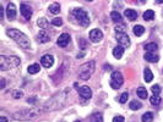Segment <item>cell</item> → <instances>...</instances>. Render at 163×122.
<instances>
[{
    "mask_svg": "<svg viewBox=\"0 0 163 122\" xmlns=\"http://www.w3.org/2000/svg\"><path fill=\"white\" fill-rule=\"evenodd\" d=\"M136 93H137V95H139L141 99H146V98H147V91L143 87H139L137 91H136Z\"/></svg>",
    "mask_w": 163,
    "mask_h": 122,
    "instance_id": "obj_27",
    "label": "cell"
},
{
    "mask_svg": "<svg viewBox=\"0 0 163 122\" xmlns=\"http://www.w3.org/2000/svg\"><path fill=\"white\" fill-rule=\"evenodd\" d=\"M117 40L120 44V46H123V48H128L130 45V38L128 34H118Z\"/></svg>",
    "mask_w": 163,
    "mask_h": 122,
    "instance_id": "obj_12",
    "label": "cell"
},
{
    "mask_svg": "<svg viewBox=\"0 0 163 122\" xmlns=\"http://www.w3.org/2000/svg\"><path fill=\"white\" fill-rule=\"evenodd\" d=\"M124 15L129 21H135L137 19V12L135 10H131V9H126L124 11Z\"/></svg>",
    "mask_w": 163,
    "mask_h": 122,
    "instance_id": "obj_15",
    "label": "cell"
},
{
    "mask_svg": "<svg viewBox=\"0 0 163 122\" xmlns=\"http://www.w3.org/2000/svg\"><path fill=\"white\" fill-rule=\"evenodd\" d=\"M153 120V114L152 112H145L141 117V121L142 122H152Z\"/></svg>",
    "mask_w": 163,
    "mask_h": 122,
    "instance_id": "obj_28",
    "label": "cell"
},
{
    "mask_svg": "<svg viewBox=\"0 0 163 122\" xmlns=\"http://www.w3.org/2000/svg\"><path fill=\"white\" fill-rule=\"evenodd\" d=\"M143 19L146 20V21H152V20L155 19V11H152V10L145 11V13H143Z\"/></svg>",
    "mask_w": 163,
    "mask_h": 122,
    "instance_id": "obj_25",
    "label": "cell"
},
{
    "mask_svg": "<svg viewBox=\"0 0 163 122\" xmlns=\"http://www.w3.org/2000/svg\"><path fill=\"white\" fill-rule=\"evenodd\" d=\"M111 19H112V21H113V22H115V23H121L123 17L120 16V13H119V12H117V11H112V12H111Z\"/></svg>",
    "mask_w": 163,
    "mask_h": 122,
    "instance_id": "obj_19",
    "label": "cell"
},
{
    "mask_svg": "<svg viewBox=\"0 0 163 122\" xmlns=\"http://www.w3.org/2000/svg\"><path fill=\"white\" fill-rule=\"evenodd\" d=\"M128 98H129V94L128 93H123L121 95H120V98H119V103H121V104H124V103H126L128 101Z\"/></svg>",
    "mask_w": 163,
    "mask_h": 122,
    "instance_id": "obj_35",
    "label": "cell"
},
{
    "mask_svg": "<svg viewBox=\"0 0 163 122\" xmlns=\"http://www.w3.org/2000/svg\"><path fill=\"white\" fill-rule=\"evenodd\" d=\"M75 122H81V121H75Z\"/></svg>",
    "mask_w": 163,
    "mask_h": 122,
    "instance_id": "obj_42",
    "label": "cell"
},
{
    "mask_svg": "<svg viewBox=\"0 0 163 122\" xmlns=\"http://www.w3.org/2000/svg\"><path fill=\"white\" fill-rule=\"evenodd\" d=\"M123 54H124V48L123 46H115L114 49H113V56L115 58V59H121V56H123Z\"/></svg>",
    "mask_w": 163,
    "mask_h": 122,
    "instance_id": "obj_16",
    "label": "cell"
},
{
    "mask_svg": "<svg viewBox=\"0 0 163 122\" xmlns=\"http://www.w3.org/2000/svg\"><path fill=\"white\" fill-rule=\"evenodd\" d=\"M70 40H71V38H70V36L67 33H63L61 36L58 38V40H57V44L60 46V48H65L69 43H70Z\"/></svg>",
    "mask_w": 163,
    "mask_h": 122,
    "instance_id": "obj_13",
    "label": "cell"
},
{
    "mask_svg": "<svg viewBox=\"0 0 163 122\" xmlns=\"http://www.w3.org/2000/svg\"><path fill=\"white\" fill-rule=\"evenodd\" d=\"M77 91H79V94L82 99H91L92 98V91L88 85H82Z\"/></svg>",
    "mask_w": 163,
    "mask_h": 122,
    "instance_id": "obj_8",
    "label": "cell"
},
{
    "mask_svg": "<svg viewBox=\"0 0 163 122\" xmlns=\"http://www.w3.org/2000/svg\"><path fill=\"white\" fill-rule=\"evenodd\" d=\"M49 11H50L52 13H54V15L59 13V12H60V5H59L58 3H54V4H52V5L49 6Z\"/></svg>",
    "mask_w": 163,
    "mask_h": 122,
    "instance_id": "obj_26",
    "label": "cell"
},
{
    "mask_svg": "<svg viewBox=\"0 0 163 122\" xmlns=\"http://www.w3.org/2000/svg\"><path fill=\"white\" fill-rule=\"evenodd\" d=\"M150 101H151L152 105H158V104L161 103V97L159 95H152L150 98Z\"/></svg>",
    "mask_w": 163,
    "mask_h": 122,
    "instance_id": "obj_31",
    "label": "cell"
},
{
    "mask_svg": "<svg viewBox=\"0 0 163 122\" xmlns=\"http://www.w3.org/2000/svg\"><path fill=\"white\" fill-rule=\"evenodd\" d=\"M69 89H65L63 92H60L59 94H55L53 98H50L43 106V110L44 111H55V110H59L61 109L67 100V94H69Z\"/></svg>",
    "mask_w": 163,
    "mask_h": 122,
    "instance_id": "obj_1",
    "label": "cell"
},
{
    "mask_svg": "<svg viewBox=\"0 0 163 122\" xmlns=\"http://www.w3.org/2000/svg\"><path fill=\"white\" fill-rule=\"evenodd\" d=\"M6 16H8V19L10 21L15 20V17H16V7L12 3H9L8 6H6Z\"/></svg>",
    "mask_w": 163,
    "mask_h": 122,
    "instance_id": "obj_14",
    "label": "cell"
},
{
    "mask_svg": "<svg viewBox=\"0 0 163 122\" xmlns=\"http://www.w3.org/2000/svg\"><path fill=\"white\" fill-rule=\"evenodd\" d=\"M72 16L75 17V20L79 22V25H81L82 27H87L89 25V17L88 13L82 10L81 7H76L72 10Z\"/></svg>",
    "mask_w": 163,
    "mask_h": 122,
    "instance_id": "obj_6",
    "label": "cell"
},
{
    "mask_svg": "<svg viewBox=\"0 0 163 122\" xmlns=\"http://www.w3.org/2000/svg\"><path fill=\"white\" fill-rule=\"evenodd\" d=\"M158 55H156L155 53H146L145 54V60L149 62H157L158 61Z\"/></svg>",
    "mask_w": 163,
    "mask_h": 122,
    "instance_id": "obj_17",
    "label": "cell"
},
{
    "mask_svg": "<svg viewBox=\"0 0 163 122\" xmlns=\"http://www.w3.org/2000/svg\"><path fill=\"white\" fill-rule=\"evenodd\" d=\"M0 122H8V120H6V117H4V116H2V117H0Z\"/></svg>",
    "mask_w": 163,
    "mask_h": 122,
    "instance_id": "obj_40",
    "label": "cell"
},
{
    "mask_svg": "<svg viewBox=\"0 0 163 122\" xmlns=\"http://www.w3.org/2000/svg\"><path fill=\"white\" fill-rule=\"evenodd\" d=\"M22 95H24V93L21 91H14L12 92V98L14 99H20V98H22Z\"/></svg>",
    "mask_w": 163,
    "mask_h": 122,
    "instance_id": "obj_36",
    "label": "cell"
},
{
    "mask_svg": "<svg viewBox=\"0 0 163 122\" xmlns=\"http://www.w3.org/2000/svg\"><path fill=\"white\" fill-rule=\"evenodd\" d=\"M37 23H38V26L41 28H47L48 27V21H47V19H44V17H41Z\"/></svg>",
    "mask_w": 163,
    "mask_h": 122,
    "instance_id": "obj_32",
    "label": "cell"
},
{
    "mask_svg": "<svg viewBox=\"0 0 163 122\" xmlns=\"http://www.w3.org/2000/svg\"><path fill=\"white\" fill-rule=\"evenodd\" d=\"M0 19H3V6L0 5Z\"/></svg>",
    "mask_w": 163,
    "mask_h": 122,
    "instance_id": "obj_41",
    "label": "cell"
},
{
    "mask_svg": "<svg viewBox=\"0 0 163 122\" xmlns=\"http://www.w3.org/2000/svg\"><path fill=\"white\" fill-rule=\"evenodd\" d=\"M129 108H130L131 110H140V109L142 108V104L139 103V101H136V100H133V101H130V104H129Z\"/></svg>",
    "mask_w": 163,
    "mask_h": 122,
    "instance_id": "obj_29",
    "label": "cell"
},
{
    "mask_svg": "<svg viewBox=\"0 0 163 122\" xmlns=\"http://www.w3.org/2000/svg\"><path fill=\"white\" fill-rule=\"evenodd\" d=\"M145 50H146L147 53H155V51L158 50V45L156 43H149L145 45Z\"/></svg>",
    "mask_w": 163,
    "mask_h": 122,
    "instance_id": "obj_20",
    "label": "cell"
},
{
    "mask_svg": "<svg viewBox=\"0 0 163 122\" xmlns=\"http://www.w3.org/2000/svg\"><path fill=\"white\" fill-rule=\"evenodd\" d=\"M20 11H21V15L25 17L26 20H30V19H31V16H32V9H31L30 5L22 3V4L20 5Z\"/></svg>",
    "mask_w": 163,
    "mask_h": 122,
    "instance_id": "obj_10",
    "label": "cell"
},
{
    "mask_svg": "<svg viewBox=\"0 0 163 122\" xmlns=\"http://www.w3.org/2000/svg\"><path fill=\"white\" fill-rule=\"evenodd\" d=\"M41 65H42V66H44L45 68L52 67V66L54 65V58H53V55L47 54V55L42 56V59H41Z\"/></svg>",
    "mask_w": 163,
    "mask_h": 122,
    "instance_id": "obj_11",
    "label": "cell"
},
{
    "mask_svg": "<svg viewBox=\"0 0 163 122\" xmlns=\"http://www.w3.org/2000/svg\"><path fill=\"white\" fill-rule=\"evenodd\" d=\"M0 88H2V89L5 88V79L4 78H2V85H0Z\"/></svg>",
    "mask_w": 163,
    "mask_h": 122,
    "instance_id": "obj_39",
    "label": "cell"
},
{
    "mask_svg": "<svg viewBox=\"0 0 163 122\" xmlns=\"http://www.w3.org/2000/svg\"><path fill=\"white\" fill-rule=\"evenodd\" d=\"M52 25H54V26H61L63 25V20L60 19V17H55V19H53L52 20Z\"/></svg>",
    "mask_w": 163,
    "mask_h": 122,
    "instance_id": "obj_34",
    "label": "cell"
},
{
    "mask_svg": "<svg viewBox=\"0 0 163 122\" xmlns=\"http://www.w3.org/2000/svg\"><path fill=\"white\" fill-rule=\"evenodd\" d=\"M80 44H81V49H85V48H86V42H85L83 39L80 40Z\"/></svg>",
    "mask_w": 163,
    "mask_h": 122,
    "instance_id": "obj_38",
    "label": "cell"
},
{
    "mask_svg": "<svg viewBox=\"0 0 163 122\" xmlns=\"http://www.w3.org/2000/svg\"><path fill=\"white\" fill-rule=\"evenodd\" d=\"M102 38H103V33L98 28H95V29H92L91 32H89V39H91V42L98 43V42L102 40Z\"/></svg>",
    "mask_w": 163,
    "mask_h": 122,
    "instance_id": "obj_9",
    "label": "cell"
},
{
    "mask_svg": "<svg viewBox=\"0 0 163 122\" xmlns=\"http://www.w3.org/2000/svg\"><path fill=\"white\" fill-rule=\"evenodd\" d=\"M151 91H152L153 95H159V93H161V87H159L158 84H155V85H152Z\"/></svg>",
    "mask_w": 163,
    "mask_h": 122,
    "instance_id": "obj_33",
    "label": "cell"
},
{
    "mask_svg": "<svg viewBox=\"0 0 163 122\" xmlns=\"http://www.w3.org/2000/svg\"><path fill=\"white\" fill-rule=\"evenodd\" d=\"M91 122H103V116L101 112H95L91 116Z\"/></svg>",
    "mask_w": 163,
    "mask_h": 122,
    "instance_id": "obj_30",
    "label": "cell"
},
{
    "mask_svg": "<svg viewBox=\"0 0 163 122\" xmlns=\"http://www.w3.org/2000/svg\"><path fill=\"white\" fill-rule=\"evenodd\" d=\"M42 112H44L43 108H31V109H24L20 111H16L12 117L14 120H17V121H28L39 116Z\"/></svg>",
    "mask_w": 163,
    "mask_h": 122,
    "instance_id": "obj_2",
    "label": "cell"
},
{
    "mask_svg": "<svg viewBox=\"0 0 163 122\" xmlns=\"http://www.w3.org/2000/svg\"><path fill=\"white\" fill-rule=\"evenodd\" d=\"M115 32L118 33V34H125V32H126V25L125 23H118L117 26H115Z\"/></svg>",
    "mask_w": 163,
    "mask_h": 122,
    "instance_id": "obj_24",
    "label": "cell"
},
{
    "mask_svg": "<svg viewBox=\"0 0 163 122\" xmlns=\"http://www.w3.org/2000/svg\"><path fill=\"white\" fill-rule=\"evenodd\" d=\"M123 82H124V78L121 76V73L119 71H114L111 76V85L113 89H119L120 87L123 85Z\"/></svg>",
    "mask_w": 163,
    "mask_h": 122,
    "instance_id": "obj_7",
    "label": "cell"
},
{
    "mask_svg": "<svg viewBox=\"0 0 163 122\" xmlns=\"http://www.w3.org/2000/svg\"><path fill=\"white\" fill-rule=\"evenodd\" d=\"M38 40H39V43H47V42L50 40V38H49V36L47 34L45 31H41V32H39V34H38Z\"/></svg>",
    "mask_w": 163,
    "mask_h": 122,
    "instance_id": "obj_18",
    "label": "cell"
},
{
    "mask_svg": "<svg viewBox=\"0 0 163 122\" xmlns=\"http://www.w3.org/2000/svg\"><path fill=\"white\" fill-rule=\"evenodd\" d=\"M6 33H8V36L12 40H15L22 49H31V42H30V39L27 38L26 34L22 33L21 31L11 28V29H8Z\"/></svg>",
    "mask_w": 163,
    "mask_h": 122,
    "instance_id": "obj_3",
    "label": "cell"
},
{
    "mask_svg": "<svg viewBox=\"0 0 163 122\" xmlns=\"http://www.w3.org/2000/svg\"><path fill=\"white\" fill-rule=\"evenodd\" d=\"M39 70H41V66H39V64H32L31 66H28V73H31V75H34V73L39 72Z\"/></svg>",
    "mask_w": 163,
    "mask_h": 122,
    "instance_id": "obj_22",
    "label": "cell"
},
{
    "mask_svg": "<svg viewBox=\"0 0 163 122\" xmlns=\"http://www.w3.org/2000/svg\"><path fill=\"white\" fill-rule=\"evenodd\" d=\"M95 68H96V62L95 61H88L86 64H83L80 68H79V77L82 81H86L91 77L95 72Z\"/></svg>",
    "mask_w": 163,
    "mask_h": 122,
    "instance_id": "obj_5",
    "label": "cell"
},
{
    "mask_svg": "<svg viewBox=\"0 0 163 122\" xmlns=\"http://www.w3.org/2000/svg\"><path fill=\"white\" fill-rule=\"evenodd\" d=\"M133 32H134L135 36L140 37V36H142V34L145 33V27H143V26H141V25H136V26H134Z\"/></svg>",
    "mask_w": 163,
    "mask_h": 122,
    "instance_id": "obj_21",
    "label": "cell"
},
{
    "mask_svg": "<svg viewBox=\"0 0 163 122\" xmlns=\"http://www.w3.org/2000/svg\"><path fill=\"white\" fill-rule=\"evenodd\" d=\"M20 59L17 56H0V70L2 71H8V70L15 68L17 66H20Z\"/></svg>",
    "mask_w": 163,
    "mask_h": 122,
    "instance_id": "obj_4",
    "label": "cell"
},
{
    "mask_svg": "<svg viewBox=\"0 0 163 122\" xmlns=\"http://www.w3.org/2000/svg\"><path fill=\"white\" fill-rule=\"evenodd\" d=\"M113 122H125V118L123 116H115L113 118Z\"/></svg>",
    "mask_w": 163,
    "mask_h": 122,
    "instance_id": "obj_37",
    "label": "cell"
},
{
    "mask_svg": "<svg viewBox=\"0 0 163 122\" xmlns=\"http://www.w3.org/2000/svg\"><path fill=\"white\" fill-rule=\"evenodd\" d=\"M143 75H145V81L146 82H151L152 79H153V75H152V72H151V70L149 68V67H146L143 70Z\"/></svg>",
    "mask_w": 163,
    "mask_h": 122,
    "instance_id": "obj_23",
    "label": "cell"
}]
</instances>
